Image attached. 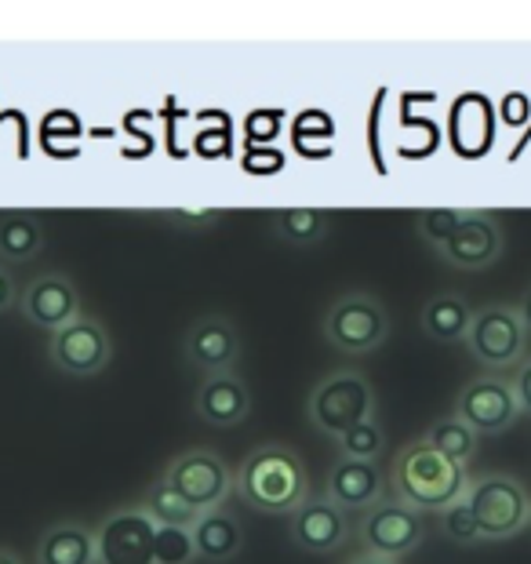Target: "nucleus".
I'll return each mask as SVG.
<instances>
[{
  "mask_svg": "<svg viewBox=\"0 0 531 564\" xmlns=\"http://www.w3.org/2000/svg\"><path fill=\"white\" fill-rule=\"evenodd\" d=\"M306 415L317 434L339 441L346 430H354L357 423L376 415V387H371L365 371L339 368L310 390Z\"/></svg>",
  "mask_w": 531,
  "mask_h": 564,
  "instance_id": "obj_3",
  "label": "nucleus"
},
{
  "mask_svg": "<svg viewBox=\"0 0 531 564\" xmlns=\"http://www.w3.org/2000/svg\"><path fill=\"white\" fill-rule=\"evenodd\" d=\"M324 499L335 502L339 510H371L386 499V474L379 463H357L339 459L332 466L328 485H324Z\"/></svg>",
  "mask_w": 531,
  "mask_h": 564,
  "instance_id": "obj_17",
  "label": "nucleus"
},
{
  "mask_svg": "<svg viewBox=\"0 0 531 564\" xmlns=\"http://www.w3.org/2000/svg\"><path fill=\"white\" fill-rule=\"evenodd\" d=\"M357 535H360V550H365V554L382 557V561H401L422 546L419 510L404 507V502H397V499H382L379 507L360 513Z\"/></svg>",
  "mask_w": 531,
  "mask_h": 564,
  "instance_id": "obj_11",
  "label": "nucleus"
},
{
  "mask_svg": "<svg viewBox=\"0 0 531 564\" xmlns=\"http://www.w3.org/2000/svg\"><path fill=\"white\" fill-rule=\"evenodd\" d=\"M245 343H240L237 324L223 314H204L186 328L183 335V357L189 368L204 371V376H219V371H234Z\"/></svg>",
  "mask_w": 531,
  "mask_h": 564,
  "instance_id": "obj_12",
  "label": "nucleus"
},
{
  "mask_svg": "<svg viewBox=\"0 0 531 564\" xmlns=\"http://www.w3.org/2000/svg\"><path fill=\"white\" fill-rule=\"evenodd\" d=\"M466 350L477 365L499 376L502 368H517L528 357V332L517 317L513 303H485L474 310L466 332Z\"/></svg>",
  "mask_w": 531,
  "mask_h": 564,
  "instance_id": "obj_6",
  "label": "nucleus"
},
{
  "mask_svg": "<svg viewBox=\"0 0 531 564\" xmlns=\"http://www.w3.org/2000/svg\"><path fill=\"white\" fill-rule=\"evenodd\" d=\"M139 507L147 510V518L156 528H186V532H189V528L197 524V518H201L197 510L186 507V502L178 499L172 488H167L164 477H156V481L147 488V496H142Z\"/></svg>",
  "mask_w": 531,
  "mask_h": 564,
  "instance_id": "obj_23",
  "label": "nucleus"
},
{
  "mask_svg": "<svg viewBox=\"0 0 531 564\" xmlns=\"http://www.w3.org/2000/svg\"><path fill=\"white\" fill-rule=\"evenodd\" d=\"M47 357H52V365L63 371V376L88 379V376H99V371L110 365L113 339L99 317L80 314L77 321H69L66 328L52 332Z\"/></svg>",
  "mask_w": 531,
  "mask_h": 564,
  "instance_id": "obj_10",
  "label": "nucleus"
},
{
  "mask_svg": "<svg viewBox=\"0 0 531 564\" xmlns=\"http://www.w3.org/2000/svg\"><path fill=\"white\" fill-rule=\"evenodd\" d=\"M466 215H469V208H426V212H419L415 230L422 241L437 251L452 241V234L466 223Z\"/></svg>",
  "mask_w": 531,
  "mask_h": 564,
  "instance_id": "obj_26",
  "label": "nucleus"
},
{
  "mask_svg": "<svg viewBox=\"0 0 531 564\" xmlns=\"http://www.w3.org/2000/svg\"><path fill=\"white\" fill-rule=\"evenodd\" d=\"M455 419H463L477 437H495L510 430L521 419L513 382L506 376H495V371L469 379L455 398Z\"/></svg>",
  "mask_w": 531,
  "mask_h": 564,
  "instance_id": "obj_9",
  "label": "nucleus"
},
{
  "mask_svg": "<svg viewBox=\"0 0 531 564\" xmlns=\"http://www.w3.org/2000/svg\"><path fill=\"white\" fill-rule=\"evenodd\" d=\"M328 212L321 208H281L273 212V234L292 248H313L328 234Z\"/></svg>",
  "mask_w": 531,
  "mask_h": 564,
  "instance_id": "obj_22",
  "label": "nucleus"
},
{
  "mask_svg": "<svg viewBox=\"0 0 531 564\" xmlns=\"http://www.w3.org/2000/svg\"><path fill=\"white\" fill-rule=\"evenodd\" d=\"M469 481H474L469 466L444 459L426 441H415L401 448L390 466L393 499L412 510H448L466 499Z\"/></svg>",
  "mask_w": 531,
  "mask_h": 564,
  "instance_id": "obj_2",
  "label": "nucleus"
},
{
  "mask_svg": "<svg viewBox=\"0 0 531 564\" xmlns=\"http://www.w3.org/2000/svg\"><path fill=\"white\" fill-rule=\"evenodd\" d=\"M382 448H386V430L376 415L357 423L354 430H346V434L335 441L339 459H357V463H379Z\"/></svg>",
  "mask_w": 531,
  "mask_h": 564,
  "instance_id": "obj_25",
  "label": "nucleus"
},
{
  "mask_svg": "<svg viewBox=\"0 0 531 564\" xmlns=\"http://www.w3.org/2000/svg\"><path fill=\"white\" fill-rule=\"evenodd\" d=\"M510 382H513L517 404H521V415H531V357H524V361L513 368Z\"/></svg>",
  "mask_w": 531,
  "mask_h": 564,
  "instance_id": "obj_30",
  "label": "nucleus"
},
{
  "mask_svg": "<svg viewBox=\"0 0 531 564\" xmlns=\"http://www.w3.org/2000/svg\"><path fill=\"white\" fill-rule=\"evenodd\" d=\"M161 215L167 223L183 226V230H208V226L223 219L219 208H164Z\"/></svg>",
  "mask_w": 531,
  "mask_h": 564,
  "instance_id": "obj_29",
  "label": "nucleus"
},
{
  "mask_svg": "<svg viewBox=\"0 0 531 564\" xmlns=\"http://www.w3.org/2000/svg\"><path fill=\"white\" fill-rule=\"evenodd\" d=\"M441 532L452 539L455 546H477L480 543V532H477V521L469 513L466 499L455 502V507L441 510Z\"/></svg>",
  "mask_w": 531,
  "mask_h": 564,
  "instance_id": "obj_28",
  "label": "nucleus"
},
{
  "mask_svg": "<svg viewBox=\"0 0 531 564\" xmlns=\"http://www.w3.org/2000/svg\"><path fill=\"white\" fill-rule=\"evenodd\" d=\"M164 481L178 499L197 513L226 507L229 491H234V470L226 466L223 455L212 448H186L164 466Z\"/></svg>",
  "mask_w": 531,
  "mask_h": 564,
  "instance_id": "obj_7",
  "label": "nucleus"
},
{
  "mask_svg": "<svg viewBox=\"0 0 531 564\" xmlns=\"http://www.w3.org/2000/svg\"><path fill=\"white\" fill-rule=\"evenodd\" d=\"M469 321H474V306L466 303L458 292H433L426 303H422V335L430 343H466Z\"/></svg>",
  "mask_w": 531,
  "mask_h": 564,
  "instance_id": "obj_19",
  "label": "nucleus"
},
{
  "mask_svg": "<svg viewBox=\"0 0 531 564\" xmlns=\"http://www.w3.org/2000/svg\"><path fill=\"white\" fill-rule=\"evenodd\" d=\"M466 507L474 513L480 539H513L531 524V496L510 474H480L466 488Z\"/></svg>",
  "mask_w": 531,
  "mask_h": 564,
  "instance_id": "obj_5",
  "label": "nucleus"
},
{
  "mask_svg": "<svg viewBox=\"0 0 531 564\" xmlns=\"http://www.w3.org/2000/svg\"><path fill=\"white\" fill-rule=\"evenodd\" d=\"M234 491L259 513H292L310 499L306 466L288 444H259L237 466Z\"/></svg>",
  "mask_w": 531,
  "mask_h": 564,
  "instance_id": "obj_1",
  "label": "nucleus"
},
{
  "mask_svg": "<svg viewBox=\"0 0 531 564\" xmlns=\"http://www.w3.org/2000/svg\"><path fill=\"white\" fill-rule=\"evenodd\" d=\"M0 564H22V557L15 554V550H8V546H0Z\"/></svg>",
  "mask_w": 531,
  "mask_h": 564,
  "instance_id": "obj_33",
  "label": "nucleus"
},
{
  "mask_svg": "<svg viewBox=\"0 0 531 564\" xmlns=\"http://www.w3.org/2000/svg\"><path fill=\"white\" fill-rule=\"evenodd\" d=\"M502 248H506L502 226L488 212H469L466 223L452 234V241L437 248V256L452 270H488L502 256Z\"/></svg>",
  "mask_w": 531,
  "mask_h": 564,
  "instance_id": "obj_15",
  "label": "nucleus"
},
{
  "mask_svg": "<svg viewBox=\"0 0 531 564\" xmlns=\"http://www.w3.org/2000/svg\"><path fill=\"white\" fill-rule=\"evenodd\" d=\"M288 535L306 554H332L349 539V518L324 496L306 499L288 513Z\"/></svg>",
  "mask_w": 531,
  "mask_h": 564,
  "instance_id": "obj_14",
  "label": "nucleus"
},
{
  "mask_svg": "<svg viewBox=\"0 0 531 564\" xmlns=\"http://www.w3.org/2000/svg\"><path fill=\"white\" fill-rule=\"evenodd\" d=\"M95 564H156V524L139 502L117 507L99 521Z\"/></svg>",
  "mask_w": 531,
  "mask_h": 564,
  "instance_id": "obj_8",
  "label": "nucleus"
},
{
  "mask_svg": "<svg viewBox=\"0 0 531 564\" xmlns=\"http://www.w3.org/2000/svg\"><path fill=\"white\" fill-rule=\"evenodd\" d=\"M11 306H19V288H15V278H11V270L0 262V314H8Z\"/></svg>",
  "mask_w": 531,
  "mask_h": 564,
  "instance_id": "obj_31",
  "label": "nucleus"
},
{
  "mask_svg": "<svg viewBox=\"0 0 531 564\" xmlns=\"http://www.w3.org/2000/svg\"><path fill=\"white\" fill-rule=\"evenodd\" d=\"M349 564H397V561H382V557H371V554H357Z\"/></svg>",
  "mask_w": 531,
  "mask_h": 564,
  "instance_id": "obj_34",
  "label": "nucleus"
},
{
  "mask_svg": "<svg viewBox=\"0 0 531 564\" xmlns=\"http://www.w3.org/2000/svg\"><path fill=\"white\" fill-rule=\"evenodd\" d=\"M517 317H521V324H524V332H528V339H531V288H524V295L517 299Z\"/></svg>",
  "mask_w": 531,
  "mask_h": 564,
  "instance_id": "obj_32",
  "label": "nucleus"
},
{
  "mask_svg": "<svg viewBox=\"0 0 531 564\" xmlns=\"http://www.w3.org/2000/svg\"><path fill=\"white\" fill-rule=\"evenodd\" d=\"M37 564H95V528L55 521L37 539Z\"/></svg>",
  "mask_w": 531,
  "mask_h": 564,
  "instance_id": "obj_20",
  "label": "nucleus"
},
{
  "mask_svg": "<svg viewBox=\"0 0 531 564\" xmlns=\"http://www.w3.org/2000/svg\"><path fill=\"white\" fill-rule=\"evenodd\" d=\"M19 310L41 332H58L84 314L77 284L66 273H41V278H33L26 292L19 295Z\"/></svg>",
  "mask_w": 531,
  "mask_h": 564,
  "instance_id": "obj_13",
  "label": "nucleus"
},
{
  "mask_svg": "<svg viewBox=\"0 0 531 564\" xmlns=\"http://www.w3.org/2000/svg\"><path fill=\"white\" fill-rule=\"evenodd\" d=\"M321 332L339 354L365 357L390 339V314H386V306L379 303V295L354 288V292H343L332 299L321 317Z\"/></svg>",
  "mask_w": 531,
  "mask_h": 564,
  "instance_id": "obj_4",
  "label": "nucleus"
},
{
  "mask_svg": "<svg viewBox=\"0 0 531 564\" xmlns=\"http://www.w3.org/2000/svg\"><path fill=\"white\" fill-rule=\"evenodd\" d=\"M189 535H193V550H197V561L223 564L234 561L245 550V528H240V521L226 507L204 510L197 524L189 528Z\"/></svg>",
  "mask_w": 531,
  "mask_h": 564,
  "instance_id": "obj_18",
  "label": "nucleus"
},
{
  "mask_svg": "<svg viewBox=\"0 0 531 564\" xmlns=\"http://www.w3.org/2000/svg\"><path fill=\"white\" fill-rule=\"evenodd\" d=\"M44 248V226L33 212L0 215V262H30Z\"/></svg>",
  "mask_w": 531,
  "mask_h": 564,
  "instance_id": "obj_21",
  "label": "nucleus"
},
{
  "mask_svg": "<svg viewBox=\"0 0 531 564\" xmlns=\"http://www.w3.org/2000/svg\"><path fill=\"white\" fill-rule=\"evenodd\" d=\"M193 535L186 528H156V564H193Z\"/></svg>",
  "mask_w": 531,
  "mask_h": 564,
  "instance_id": "obj_27",
  "label": "nucleus"
},
{
  "mask_svg": "<svg viewBox=\"0 0 531 564\" xmlns=\"http://www.w3.org/2000/svg\"><path fill=\"white\" fill-rule=\"evenodd\" d=\"M193 412L208 426H240L251 412V390L237 371H219V376H204L197 393H193Z\"/></svg>",
  "mask_w": 531,
  "mask_h": 564,
  "instance_id": "obj_16",
  "label": "nucleus"
},
{
  "mask_svg": "<svg viewBox=\"0 0 531 564\" xmlns=\"http://www.w3.org/2000/svg\"><path fill=\"white\" fill-rule=\"evenodd\" d=\"M422 441H426L437 455H444V459H452L458 466H469V459L477 455V434L455 415L437 419V423L426 430V437H422Z\"/></svg>",
  "mask_w": 531,
  "mask_h": 564,
  "instance_id": "obj_24",
  "label": "nucleus"
}]
</instances>
